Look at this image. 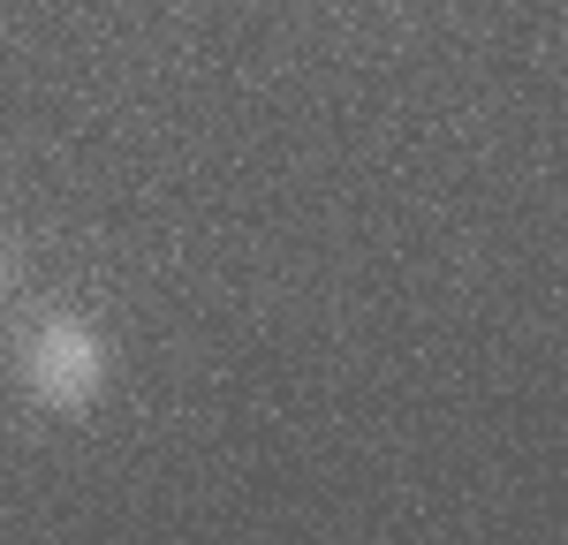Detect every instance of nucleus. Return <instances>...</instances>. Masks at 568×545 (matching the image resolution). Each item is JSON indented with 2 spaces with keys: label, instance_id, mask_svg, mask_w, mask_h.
Listing matches in <instances>:
<instances>
[{
  "label": "nucleus",
  "instance_id": "nucleus-1",
  "mask_svg": "<svg viewBox=\"0 0 568 545\" xmlns=\"http://www.w3.org/2000/svg\"><path fill=\"white\" fill-rule=\"evenodd\" d=\"M23 387L53 417H84L106 394V333L77 311H45L23 341Z\"/></svg>",
  "mask_w": 568,
  "mask_h": 545
},
{
  "label": "nucleus",
  "instance_id": "nucleus-2",
  "mask_svg": "<svg viewBox=\"0 0 568 545\" xmlns=\"http://www.w3.org/2000/svg\"><path fill=\"white\" fill-rule=\"evenodd\" d=\"M0 288H8V243H0Z\"/></svg>",
  "mask_w": 568,
  "mask_h": 545
}]
</instances>
